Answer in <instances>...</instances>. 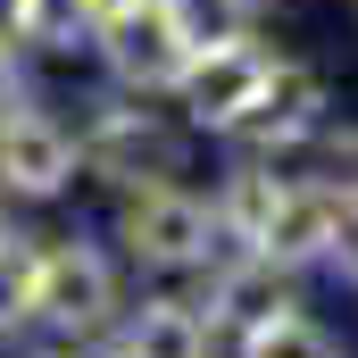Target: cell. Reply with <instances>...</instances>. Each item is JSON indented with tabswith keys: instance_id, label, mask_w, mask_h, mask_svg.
<instances>
[{
	"instance_id": "cell-4",
	"label": "cell",
	"mask_w": 358,
	"mask_h": 358,
	"mask_svg": "<svg viewBox=\"0 0 358 358\" xmlns=\"http://www.w3.org/2000/svg\"><path fill=\"white\" fill-rule=\"evenodd\" d=\"M92 67H100V84H117V92L176 100L183 67H192V42H183V25H176L167 0H117L92 25Z\"/></svg>"
},
{
	"instance_id": "cell-16",
	"label": "cell",
	"mask_w": 358,
	"mask_h": 358,
	"mask_svg": "<svg viewBox=\"0 0 358 358\" xmlns=\"http://www.w3.org/2000/svg\"><path fill=\"white\" fill-rule=\"evenodd\" d=\"M34 50H17V42H0V108H17L25 92H34V67H25Z\"/></svg>"
},
{
	"instance_id": "cell-7",
	"label": "cell",
	"mask_w": 358,
	"mask_h": 358,
	"mask_svg": "<svg viewBox=\"0 0 358 358\" xmlns=\"http://www.w3.org/2000/svg\"><path fill=\"white\" fill-rule=\"evenodd\" d=\"M275 50L267 34H234V42H208V50H192V67H183V84H176V108L183 125H192V142H225L242 117H250V100L267 92L275 76Z\"/></svg>"
},
{
	"instance_id": "cell-10",
	"label": "cell",
	"mask_w": 358,
	"mask_h": 358,
	"mask_svg": "<svg viewBox=\"0 0 358 358\" xmlns=\"http://www.w3.org/2000/svg\"><path fill=\"white\" fill-rule=\"evenodd\" d=\"M283 176L292 167H275V159H225V176L208 183V208H217V242L225 250H250L267 234L275 200H283Z\"/></svg>"
},
{
	"instance_id": "cell-11",
	"label": "cell",
	"mask_w": 358,
	"mask_h": 358,
	"mask_svg": "<svg viewBox=\"0 0 358 358\" xmlns=\"http://www.w3.org/2000/svg\"><path fill=\"white\" fill-rule=\"evenodd\" d=\"M234 358H342V342H334L308 308H283L267 325H250V334L234 342Z\"/></svg>"
},
{
	"instance_id": "cell-14",
	"label": "cell",
	"mask_w": 358,
	"mask_h": 358,
	"mask_svg": "<svg viewBox=\"0 0 358 358\" xmlns=\"http://www.w3.org/2000/svg\"><path fill=\"white\" fill-rule=\"evenodd\" d=\"M183 25V42L192 50H208V42H234V34H259V0H167Z\"/></svg>"
},
{
	"instance_id": "cell-3",
	"label": "cell",
	"mask_w": 358,
	"mask_h": 358,
	"mask_svg": "<svg viewBox=\"0 0 358 358\" xmlns=\"http://www.w3.org/2000/svg\"><path fill=\"white\" fill-rule=\"evenodd\" d=\"M76 150H84V183H134V176H183L192 159V125L167 100L100 84L76 100Z\"/></svg>"
},
{
	"instance_id": "cell-21",
	"label": "cell",
	"mask_w": 358,
	"mask_h": 358,
	"mask_svg": "<svg viewBox=\"0 0 358 358\" xmlns=\"http://www.w3.org/2000/svg\"><path fill=\"white\" fill-rule=\"evenodd\" d=\"M259 8H267V0H259Z\"/></svg>"
},
{
	"instance_id": "cell-18",
	"label": "cell",
	"mask_w": 358,
	"mask_h": 358,
	"mask_svg": "<svg viewBox=\"0 0 358 358\" xmlns=\"http://www.w3.org/2000/svg\"><path fill=\"white\" fill-rule=\"evenodd\" d=\"M17 358H76V350H67V342H50V334H42V342H34V350H17Z\"/></svg>"
},
{
	"instance_id": "cell-15",
	"label": "cell",
	"mask_w": 358,
	"mask_h": 358,
	"mask_svg": "<svg viewBox=\"0 0 358 358\" xmlns=\"http://www.w3.org/2000/svg\"><path fill=\"white\" fill-rule=\"evenodd\" d=\"M325 275H342V283L358 292V208H342V217H334V250H325Z\"/></svg>"
},
{
	"instance_id": "cell-12",
	"label": "cell",
	"mask_w": 358,
	"mask_h": 358,
	"mask_svg": "<svg viewBox=\"0 0 358 358\" xmlns=\"http://www.w3.org/2000/svg\"><path fill=\"white\" fill-rule=\"evenodd\" d=\"M300 167L325 183L342 208H358V117H325V134L308 142V159H300Z\"/></svg>"
},
{
	"instance_id": "cell-19",
	"label": "cell",
	"mask_w": 358,
	"mask_h": 358,
	"mask_svg": "<svg viewBox=\"0 0 358 358\" xmlns=\"http://www.w3.org/2000/svg\"><path fill=\"white\" fill-rule=\"evenodd\" d=\"M76 358H125V350H117V342H92V350H76Z\"/></svg>"
},
{
	"instance_id": "cell-13",
	"label": "cell",
	"mask_w": 358,
	"mask_h": 358,
	"mask_svg": "<svg viewBox=\"0 0 358 358\" xmlns=\"http://www.w3.org/2000/svg\"><path fill=\"white\" fill-rule=\"evenodd\" d=\"M34 242L42 234H0V342L8 334H34Z\"/></svg>"
},
{
	"instance_id": "cell-9",
	"label": "cell",
	"mask_w": 358,
	"mask_h": 358,
	"mask_svg": "<svg viewBox=\"0 0 358 358\" xmlns=\"http://www.w3.org/2000/svg\"><path fill=\"white\" fill-rule=\"evenodd\" d=\"M125 358H217L225 342L208 334V317L183 300L176 283H159V292H142V300H125V317H117V334H108Z\"/></svg>"
},
{
	"instance_id": "cell-1",
	"label": "cell",
	"mask_w": 358,
	"mask_h": 358,
	"mask_svg": "<svg viewBox=\"0 0 358 358\" xmlns=\"http://www.w3.org/2000/svg\"><path fill=\"white\" fill-rule=\"evenodd\" d=\"M108 250H117L125 267L176 283V275H200L225 242H217V208H208L200 183H183V176H134V183L108 192Z\"/></svg>"
},
{
	"instance_id": "cell-2",
	"label": "cell",
	"mask_w": 358,
	"mask_h": 358,
	"mask_svg": "<svg viewBox=\"0 0 358 358\" xmlns=\"http://www.w3.org/2000/svg\"><path fill=\"white\" fill-rule=\"evenodd\" d=\"M125 259L108 250V234H42L34 242V334L92 350L117 334L125 317Z\"/></svg>"
},
{
	"instance_id": "cell-8",
	"label": "cell",
	"mask_w": 358,
	"mask_h": 358,
	"mask_svg": "<svg viewBox=\"0 0 358 358\" xmlns=\"http://www.w3.org/2000/svg\"><path fill=\"white\" fill-rule=\"evenodd\" d=\"M334 217H342V200H334L325 183L308 176V167H292V176H283V200H275V217H267V234L250 242V259L283 267L292 283H300V275H325V250H334Z\"/></svg>"
},
{
	"instance_id": "cell-17",
	"label": "cell",
	"mask_w": 358,
	"mask_h": 358,
	"mask_svg": "<svg viewBox=\"0 0 358 358\" xmlns=\"http://www.w3.org/2000/svg\"><path fill=\"white\" fill-rule=\"evenodd\" d=\"M25 34H34V0H0V42L25 50Z\"/></svg>"
},
{
	"instance_id": "cell-20",
	"label": "cell",
	"mask_w": 358,
	"mask_h": 358,
	"mask_svg": "<svg viewBox=\"0 0 358 358\" xmlns=\"http://www.w3.org/2000/svg\"><path fill=\"white\" fill-rule=\"evenodd\" d=\"M0 234H8V192H0Z\"/></svg>"
},
{
	"instance_id": "cell-5",
	"label": "cell",
	"mask_w": 358,
	"mask_h": 358,
	"mask_svg": "<svg viewBox=\"0 0 358 358\" xmlns=\"http://www.w3.org/2000/svg\"><path fill=\"white\" fill-rule=\"evenodd\" d=\"M76 183H84V150H76L67 108H50L42 92L0 108V192H8V208H50Z\"/></svg>"
},
{
	"instance_id": "cell-6",
	"label": "cell",
	"mask_w": 358,
	"mask_h": 358,
	"mask_svg": "<svg viewBox=\"0 0 358 358\" xmlns=\"http://www.w3.org/2000/svg\"><path fill=\"white\" fill-rule=\"evenodd\" d=\"M325 117H334V84H325V67L317 59H275L267 92L250 100V117L225 134V150L234 159H275V167H300L308 159V142L325 134Z\"/></svg>"
}]
</instances>
